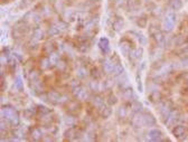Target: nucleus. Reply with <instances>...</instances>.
<instances>
[{
	"label": "nucleus",
	"mask_w": 188,
	"mask_h": 142,
	"mask_svg": "<svg viewBox=\"0 0 188 142\" xmlns=\"http://www.w3.org/2000/svg\"><path fill=\"white\" fill-rule=\"evenodd\" d=\"M170 7L173 10H179L183 7V2L180 0H173L170 1Z\"/></svg>",
	"instance_id": "obj_35"
},
{
	"label": "nucleus",
	"mask_w": 188,
	"mask_h": 142,
	"mask_svg": "<svg viewBox=\"0 0 188 142\" xmlns=\"http://www.w3.org/2000/svg\"><path fill=\"white\" fill-rule=\"evenodd\" d=\"M1 119H6L10 122L12 125L19 124V115L14 107L11 106H2L1 109Z\"/></svg>",
	"instance_id": "obj_1"
},
{
	"label": "nucleus",
	"mask_w": 188,
	"mask_h": 142,
	"mask_svg": "<svg viewBox=\"0 0 188 142\" xmlns=\"http://www.w3.org/2000/svg\"><path fill=\"white\" fill-rule=\"evenodd\" d=\"M66 107H67V112L70 113V114H77L80 110H81V103L78 101H70L68 103L66 104Z\"/></svg>",
	"instance_id": "obj_4"
},
{
	"label": "nucleus",
	"mask_w": 188,
	"mask_h": 142,
	"mask_svg": "<svg viewBox=\"0 0 188 142\" xmlns=\"http://www.w3.org/2000/svg\"><path fill=\"white\" fill-rule=\"evenodd\" d=\"M142 103L140 101H137V100H134V101L131 103V110H132L134 113L136 112H140V111H142Z\"/></svg>",
	"instance_id": "obj_26"
},
{
	"label": "nucleus",
	"mask_w": 188,
	"mask_h": 142,
	"mask_svg": "<svg viewBox=\"0 0 188 142\" xmlns=\"http://www.w3.org/2000/svg\"><path fill=\"white\" fill-rule=\"evenodd\" d=\"M138 41H139V43H140L141 46H144L147 44V38H146L142 34H139V35H138Z\"/></svg>",
	"instance_id": "obj_47"
},
{
	"label": "nucleus",
	"mask_w": 188,
	"mask_h": 142,
	"mask_svg": "<svg viewBox=\"0 0 188 142\" xmlns=\"http://www.w3.org/2000/svg\"><path fill=\"white\" fill-rule=\"evenodd\" d=\"M120 49H121L123 56L127 57V56H129L130 51H131V44L127 41H121V43H120Z\"/></svg>",
	"instance_id": "obj_11"
},
{
	"label": "nucleus",
	"mask_w": 188,
	"mask_h": 142,
	"mask_svg": "<svg viewBox=\"0 0 188 142\" xmlns=\"http://www.w3.org/2000/svg\"><path fill=\"white\" fill-rule=\"evenodd\" d=\"M27 77H28V80L30 82L35 83V82L39 81V73H38V71H36V70H30Z\"/></svg>",
	"instance_id": "obj_21"
},
{
	"label": "nucleus",
	"mask_w": 188,
	"mask_h": 142,
	"mask_svg": "<svg viewBox=\"0 0 188 142\" xmlns=\"http://www.w3.org/2000/svg\"><path fill=\"white\" fill-rule=\"evenodd\" d=\"M37 109H36V111H37V113L39 114V115H46V114H49V112H51V110L48 109V107L44 106V105H37Z\"/></svg>",
	"instance_id": "obj_32"
},
{
	"label": "nucleus",
	"mask_w": 188,
	"mask_h": 142,
	"mask_svg": "<svg viewBox=\"0 0 188 142\" xmlns=\"http://www.w3.org/2000/svg\"><path fill=\"white\" fill-rule=\"evenodd\" d=\"M48 57H49V61H51V64L52 66H56V64H57V62L61 59V57H60V55L56 53V51H53L52 54H49L48 55Z\"/></svg>",
	"instance_id": "obj_31"
},
{
	"label": "nucleus",
	"mask_w": 188,
	"mask_h": 142,
	"mask_svg": "<svg viewBox=\"0 0 188 142\" xmlns=\"http://www.w3.org/2000/svg\"><path fill=\"white\" fill-rule=\"evenodd\" d=\"M77 99H78V100H81V101H87V100H90V99H92V97H91V95H90L89 91L85 90V88L83 87V90L81 91V93H80V95H78Z\"/></svg>",
	"instance_id": "obj_30"
},
{
	"label": "nucleus",
	"mask_w": 188,
	"mask_h": 142,
	"mask_svg": "<svg viewBox=\"0 0 188 142\" xmlns=\"http://www.w3.org/2000/svg\"><path fill=\"white\" fill-rule=\"evenodd\" d=\"M101 117L102 119H104V120H107L109 117H111L112 114V109L110 106H105L103 110H101Z\"/></svg>",
	"instance_id": "obj_29"
},
{
	"label": "nucleus",
	"mask_w": 188,
	"mask_h": 142,
	"mask_svg": "<svg viewBox=\"0 0 188 142\" xmlns=\"http://www.w3.org/2000/svg\"><path fill=\"white\" fill-rule=\"evenodd\" d=\"M61 33L60 30V28L57 27V25H52L48 27V30H47V35L49 36V37H53V36H56L58 35Z\"/></svg>",
	"instance_id": "obj_23"
},
{
	"label": "nucleus",
	"mask_w": 188,
	"mask_h": 142,
	"mask_svg": "<svg viewBox=\"0 0 188 142\" xmlns=\"http://www.w3.org/2000/svg\"><path fill=\"white\" fill-rule=\"evenodd\" d=\"M107 103L110 104V105H115L118 103V97L117 95H114L113 93H110L109 95H107Z\"/></svg>",
	"instance_id": "obj_37"
},
{
	"label": "nucleus",
	"mask_w": 188,
	"mask_h": 142,
	"mask_svg": "<svg viewBox=\"0 0 188 142\" xmlns=\"http://www.w3.org/2000/svg\"><path fill=\"white\" fill-rule=\"evenodd\" d=\"M147 24H148V20L146 18H138V20H137L138 27H140V28H146V27H147Z\"/></svg>",
	"instance_id": "obj_44"
},
{
	"label": "nucleus",
	"mask_w": 188,
	"mask_h": 142,
	"mask_svg": "<svg viewBox=\"0 0 188 142\" xmlns=\"http://www.w3.org/2000/svg\"><path fill=\"white\" fill-rule=\"evenodd\" d=\"M123 27H124V22H123V19L121 17H118L117 19L112 22V29L115 30L117 33H121Z\"/></svg>",
	"instance_id": "obj_10"
},
{
	"label": "nucleus",
	"mask_w": 188,
	"mask_h": 142,
	"mask_svg": "<svg viewBox=\"0 0 188 142\" xmlns=\"http://www.w3.org/2000/svg\"><path fill=\"white\" fill-rule=\"evenodd\" d=\"M48 94V100H49V103H53V104H58V101L61 99V94L57 91H49L47 92Z\"/></svg>",
	"instance_id": "obj_12"
},
{
	"label": "nucleus",
	"mask_w": 188,
	"mask_h": 142,
	"mask_svg": "<svg viewBox=\"0 0 188 142\" xmlns=\"http://www.w3.org/2000/svg\"><path fill=\"white\" fill-rule=\"evenodd\" d=\"M152 37L155 38V41H157L158 45H160V47H163V43H165V38H163V34L160 30H157L152 35Z\"/></svg>",
	"instance_id": "obj_20"
},
{
	"label": "nucleus",
	"mask_w": 188,
	"mask_h": 142,
	"mask_svg": "<svg viewBox=\"0 0 188 142\" xmlns=\"http://www.w3.org/2000/svg\"><path fill=\"white\" fill-rule=\"evenodd\" d=\"M173 24H175V21L166 17V19H165V20H163V28L165 29V30H167V31L173 30Z\"/></svg>",
	"instance_id": "obj_22"
},
{
	"label": "nucleus",
	"mask_w": 188,
	"mask_h": 142,
	"mask_svg": "<svg viewBox=\"0 0 188 142\" xmlns=\"http://www.w3.org/2000/svg\"><path fill=\"white\" fill-rule=\"evenodd\" d=\"M52 66L51 64V61H49V57L47 56V57H43L39 62V67H41V71H46V70H48L49 67Z\"/></svg>",
	"instance_id": "obj_18"
},
{
	"label": "nucleus",
	"mask_w": 188,
	"mask_h": 142,
	"mask_svg": "<svg viewBox=\"0 0 188 142\" xmlns=\"http://www.w3.org/2000/svg\"><path fill=\"white\" fill-rule=\"evenodd\" d=\"M23 114H24V117H25V119L29 120V119H31V117H34V114H35V111H33V110H30V109H25Z\"/></svg>",
	"instance_id": "obj_41"
},
{
	"label": "nucleus",
	"mask_w": 188,
	"mask_h": 142,
	"mask_svg": "<svg viewBox=\"0 0 188 142\" xmlns=\"http://www.w3.org/2000/svg\"><path fill=\"white\" fill-rule=\"evenodd\" d=\"M110 61L114 64V65H117V64H121V62H120V57L118 55L117 53H113L112 56L110 57Z\"/></svg>",
	"instance_id": "obj_45"
},
{
	"label": "nucleus",
	"mask_w": 188,
	"mask_h": 142,
	"mask_svg": "<svg viewBox=\"0 0 188 142\" xmlns=\"http://www.w3.org/2000/svg\"><path fill=\"white\" fill-rule=\"evenodd\" d=\"M28 30H29V25H28V22L25 21L24 19H21V20H18L15 25H14L12 36H14V38L18 39V38H20L21 36L24 35V34H26Z\"/></svg>",
	"instance_id": "obj_2"
},
{
	"label": "nucleus",
	"mask_w": 188,
	"mask_h": 142,
	"mask_svg": "<svg viewBox=\"0 0 188 142\" xmlns=\"http://www.w3.org/2000/svg\"><path fill=\"white\" fill-rule=\"evenodd\" d=\"M87 75V70L84 67V66H80L76 70V76L77 78H84V77H86Z\"/></svg>",
	"instance_id": "obj_28"
},
{
	"label": "nucleus",
	"mask_w": 188,
	"mask_h": 142,
	"mask_svg": "<svg viewBox=\"0 0 188 142\" xmlns=\"http://www.w3.org/2000/svg\"><path fill=\"white\" fill-rule=\"evenodd\" d=\"M181 65L183 66H188V57H186L185 59L181 61Z\"/></svg>",
	"instance_id": "obj_51"
},
{
	"label": "nucleus",
	"mask_w": 188,
	"mask_h": 142,
	"mask_svg": "<svg viewBox=\"0 0 188 142\" xmlns=\"http://www.w3.org/2000/svg\"><path fill=\"white\" fill-rule=\"evenodd\" d=\"M102 67H103V71L105 72L107 74H112V71H113V67H114V64L110 61V58H107L104 59L103 63H102Z\"/></svg>",
	"instance_id": "obj_13"
},
{
	"label": "nucleus",
	"mask_w": 188,
	"mask_h": 142,
	"mask_svg": "<svg viewBox=\"0 0 188 142\" xmlns=\"http://www.w3.org/2000/svg\"><path fill=\"white\" fill-rule=\"evenodd\" d=\"M90 75L92 76V78L93 80H100V78H102V76H103V74H102V72L97 68V67H93L91 70V73H90Z\"/></svg>",
	"instance_id": "obj_24"
},
{
	"label": "nucleus",
	"mask_w": 188,
	"mask_h": 142,
	"mask_svg": "<svg viewBox=\"0 0 188 142\" xmlns=\"http://www.w3.org/2000/svg\"><path fill=\"white\" fill-rule=\"evenodd\" d=\"M30 137L34 141H39L43 139V132L39 128H33L30 130Z\"/></svg>",
	"instance_id": "obj_14"
},
{
	"label": "nucleus",
	"mask_w": 188,
	"mask_h": 142,
	"mask_svg": "<svg viewBox=\"0 0 188 142\" xmlns=\"http://www.w3.org/2000/svg\"><path fill=\"white\" fill-rule=\"evenodd\" d=\"M56 25H57V27L60 28V30H61V31H65V30H67V28H68V24H67V22H65L64 20L58 21Z\"/></svg>",
	"instance_id": "obj_42"
},
{
	"label": "nucleus",
	"mask_w": 188,
	"mask_h": 142,
	"mask_svg": "<svg viewBox=\"0 0 188 142\" xmlns=\"http://www.w3.org/2000/svg\"><path fill=\"white\" fill-rule=\"evenodd\" d=\"M89 86H90V90L93 92L102 91V85H101V83L99 82V80H93V81H91L90 84H89Z\"/></svg>",
	"instance_id": "obj_19"
},
{
	"label": "nucleus",
	"mask_w": 188,
	"mask_h": 142,
	"mask_svg": "<svg viewBox=\"0 0 188 142\" xmlns=\"http://www.w3.org/2000/svg\"><path fill=\"white\" fill-rule=\"evenodd\" d=\"M41 141H54V139L52 138V135H49V137H43Z\"/></svg>",
	"instance_id": "obj_50"
},
{
	"label": "nucleus",
	"mask_w": 188,
	"mask_h": 142,
	"mask_svg": "<svg viewBox=\"0 0 188 142\" xmlns=\"http://www.w3.org/2000/svg\"><path fill=\"white\" fill-rule=\"evenodd\" d=\"M83 90V86H81L80 84L78 85H76V86L72 87V95L74 97H78V95H80V93H81V91Z\"/></svg>",
	"instance_id": "obj_38"
},
{
	"label": "nucleus",
	"mask_w": 188,
	"mask_h": 142,
	"mask_svg": "<svg viewBox=\"0 0 188 142\" xmlns=\"http://www.w3.org/2000/svg\"><path fill=\"white\" fill-rule=\"evenodd\" d=\"M122 73H124V67L122 66V64H117V65H114V67H113V71H112L111 75L118 76V75H120Z\"/></svg>",
	"instance_id": "obj_27"
},
{
	"label": "nucleus",
	"mask_w": 188,
	"mask_h": 142,
	"mask_svg": "<svg viewBox=\"0 0 188 142\" xmlns=\"http://www.w3.org/2000/svg\"><path fill=\"white\" fill-rule=\"evenodd\" d=\"M121 95H122L123 99H126V100H128V101H131V99L134 97V93H133L132 86H130V85H129V86L122 88Z\"/></svg>",
	"instance_id": "obj_9"
},
{
	"label": "nucleus",
	"mask_w": 188,
	"mask_h": 142,
	"mask_svg": "<svg viewBox=\"0 0 188 142\" xmlns=\"http://www.w3.org/2000/svg\"><path fill=\"white\" fill-rule=\"evenodd\" d=\"M131 124L134 128H141L143 125V113L141 111L136 112L131 119Z\"/></svg>",
	"instance_id": "obj_5"
},
{
	"label": "nucleus",
	"mask_w": 188,
	"mask_h": 142,
	"mask_svg": "<svg viewBox=\"0 0 188 142\" xmlns=\"http://www.w3.org/2000/svg\"><path fill=\"white\" fill-rule=\"evenodd\" d=\"M38 96H39V99H41L43 102H49V100H48V94H47V92H41Z\"/></svg>",
	"instance_id": "obj_48"
},
{
	"label": "nucleus",
	"mask_w": 188,
	"mask_h": 142,
	"mask_svg": "<svg viewBox=\"0 0 188 142\" xmlns=\"http://www.w3.org/2000/svg\"><path fill=\"white\" fill-rule=\"evenodd\" d=\"M70 102V97L67 96V95H61V99H60V101H58V104L60 105H65Z\"/></svg>",
	"instance_id": "obj_46"
},
{
	"label": "nucleus",
	"mask_w": 188,
	"mask_h": 142,
	"mask_svg": "<svg viewBox=\"0 0 188 142\" xmlns=\"http://www.w3.org/2000/svg\"><path fill=\"white\" fill-rule=\"evenodd\" d=\"M34 16H35V12H33V11H27L25 15H24V17H23V19L28 22L29 20H33V19H34Z\"/></svg>",
	"instance_id": "obj_43"
},
{
	"label": "nucleus",
	"mask_w": 188,
	"mask_h": 142,
	"mask_svg": "<svg viewBox=\"0 0 188 142\" xmlns=\"http://www.w3.org/2000/svg\"><path fill=\"white\" fill-rule=\"evenodd\" d=\"M92 105L97 109L99 111H101L103 110L104 107L107 106L105 105V102H104V99L101 96V95H94V96H92Z\"/></svg>",
	"instance_id": "obj_3"
},
{
	"label": "nucleus",
	"mask_w": 188,
	"mask_h": 142,
	"mask_svg": "<svg viewBox=\"0 0 188 142\" xmlns=\"http://www.w3.org/2000/svg\"><path fill=\"white\" fill-rule=\"evenodd\" d=\"M148 135L150 138L151 141H160V137H161V131L158 129H151L148 132Z\"/></svg>",
	"instance_id": "obj_15"
},
{
	"label": "nucleus",
	"mask_w": 188,
	"mask_h": 142,
	"mask_svg": "<svg viewBox=\"0 0 188 142\" xmlns=\"http://www.w3.org/2000/svg\"><path fill=\"white\" fill-rule=\"evenodd\" d=\"M34 1L35 0H21V1H19V8H20L21 10L27 9V8H29L34 4Z\"/></svg>",
	"instance_id": "obj_33"
},
{
	"label": "nucleus",
	"mask_w": 188,
	"mask_h": 142,
	"mask_svg": "<svg viewBox=\"0 0 188 142\" xmlns=\"http://www.w3.org/2000/svg\"><path fill=\"white\" fill-rule=\"evenodd\" d=\"M156 119L151 113H143V125L146 127H153L156 124Z\"/></svg>",
	"instance_id": "obj_7"
},
{
	"label": "nucleus",
	"mask_w": 188,
	"mask_h": 142,
	"mask_svg": "<svg viewBox=\"0 0 188 142\" xmlns=\"http://www.w3.org/2000/svg\"><path fill=\"white\" fill-rule=\"evenodd\" d=\"M15 88L18 90V91H21L24 88V82L21 80L20 76H17L15 80Z\"/></svg>",
	"instance_id": "obj_36"
},
{
	"label": "nucleus",
	"mask_w": 188,
	"mask_h": 142,
	"mask_svg": "<svg viewBox=\"0 0 188 142\" xmlns=\"http://www.w3.org/2000/svg\"><path fill=\"white\" fill-rule=\"evenodd\" d=\"M173 134L176 138H180L181 135L185 134V127H183V125H177V127H175V129L173 130Z\"/></svg>",
	"instance_id": "obj_25"
},
{
	"label": "nucleus",
	"mask_w": 188,
	"mask_h": 142,
	"mask_svg": "<svg viewBox=\"0 0 188 142\" xmlns=\"http://www.w3.org/2000/svg\"><path fill=\"white\" fill-rule=\"evenodd\" d=\"M99 48L101 49L102 54H107L109 51H110V43H109V39L107 37H102L101 39L99 41Z\"/></svg>",
	"instance_id": "obj_6"
},
{
	"label": "nucleus",
	"mask_w": 188,
	"mask_h": 142,
	"mask_svg": "<svg viewBox=\"0 0 188 142\" xmlns=\"http://www.w3.org/2000/svg\"><path fill=\"white\" fill-rule=\"evenodd\" d=\"M149 101L152 102V103H158V102L161 101V93L159 91H152L150 94H149Z\"/></svg>",
	"instance_id": "obj_17"
},
{
	"label": "nucleus",
	"mask_w": 188,
	"mask_h": 142,
	"mask_svg": "<svg viewBox=\"0 0 188 142\" xmlns=\"http://www.w3.org/2000/svg\"><path fill=\"white\" fill-rule=\"evenodd\" d=\"M43 30H41V28H35L34 30H33V39H36V41H39L43 38Z\"/></svg>",
	"instance_id": "obj_34"
},
{
	"label": "nucleus",
	"mask_w": 188,
	"mask_h": 142,
	"mask_svg": "<svg viewBox=\"0 0 188 142\" xmlns=\"http://www.w3.org/2000/svg\"><path fill=\"white\" fill-rule=\"evenodd\" d=\"M56 67H57V70H60L61 72H64L67 68L66 62L63 61V59H60V61L57 62V64H56Z\"/></svg>",
	"instance_id": "obj_39"
},
{
	"label": "nucleus",
	"mask_w": 188,
	"mask_h": 142,
	"mask_svg": "<svg viewBox=\"0 0 188 142\" xmlns=\"http://www.w3.org/2000/svg\"><path fill=\"white\" fill-rule=\"evenodd\" d=\"M43 51H44V54L48 56L53 51H55V44L53 41H47L45 45L43 46Z\"/></svg>",
	"instance_id": "obj_16"
},
{
	"label": "nucleus",
	"mask_w": 188,
	"mask_h": 142,
	"mask_svg": "<svg viewBox=\"0 0 188 142\" xmlns=\"http://www.w3.org/2000/svg\"><path fill=\"white\" fill-rule=\"evenodd\" d=\"M143 55V48L142 47H137V48H131V51H130V54L129 56L134 59V61H139Z\"/></svg>",
	"instance_id": "obj_8"
},
{
	"label": "nucleus",
	"mask_w": 188,
	"mask_h": 142,
	"mask_svg": "<svg viewBox=\"0 0 188 142\" xmlns=\"http://www.w3.org/2000/svg\"><path fill=\"white\" fill-rule=\"evenodd\" d=\"M65 123H66L68 127L74 125V123H75V117H74V114H70V115H67V117H65Z\"/></svg>",
	"instance_id": "obj_40"
},
{
	"label": "nucleus",
	"mask_w": 188,
	"mask_h": 142,
	"mask_svg": "<svg viewBox=\"0 0 188 142\" xmlns=\"http://www.w3.org/2000/svg\"><path fill=\"white\" fill-rule=\"evenodd\" d=\"M137 83H138V90H139V92H142V84H141V80H140L139 74L137 75Z\"/></svg>",
	"instance_id": "obj_49"
}]
</instances>
